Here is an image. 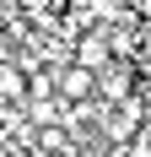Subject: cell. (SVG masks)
<instances>
[{
  "instance_id": "6da1fadb",
  "label": "cell",
  "mask_w": 151,
  "mask_h": 157,
  "mask_svg": "<svg viewBox=\"0 0 151 157\" xmlns=\"http://www.w3.org/2000/svg\"><path fill=\"white\" fill-rule=\"evenodd\" d=\"M70 44H76L70 49V65H81V71H92V76L113 65V49H108V33L103 27H87L81 38H70Z\"/></svg>"
},
{
  "instance_id": "7a4b0ae2",
  "label": "cell",
  "mask_w": 151,
  "mask_h": 157,
  "mask_svg": "<svg viewBox=\"0 0 151 157\" xmlns=\"http://www.w3.org/2000/svg\"><path fill=\"white\" fill-rule=\"evenodd\" d=\"M130 92H135V65H130V60H113L108 71H97V87H92V98H103V109L124 103Z\"/></svg>"
},
{
  "instance_id": "3957f363",
  "label": "cell",
  "mask_w": 151,
  "mask_h": 157,
  "mask_svg": "<svg viewBox=\"0 0 151 157\" xmlns=\"http://www.w3.org/2000/svg\"><path fill=\"white\" fill-rule=\"evenodd\" d=\"M92 87H97V76H92V71H81V65H70V60L54 71V98H60L65 109H76V103H92Z\"/></svg>"
},
{
  "instance_id": "277c9868",
  "label": "cell",
  "mask_w": 151,
  "mask_h": 157,
  "mask_svg": "<svg viewBox=\"0 0 151 157\" xmlns=\"http://www.w3.org/2000/svg\"><path fill=\"white\" fill-rule=\"evenodd\" d=\"M0 157H16V146H6V141H0Z\"/></svg>"
}]
</instances>
